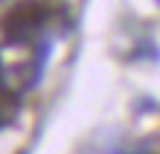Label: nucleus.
<instances>
[{"label":"nucleus","instance_id":"f257e3e1","mask_svg":"<svg viewBox=\"0 0 160 154\" xmlns=\"http://www.w3.org/2000/svg\"><path fill=\"white\" fill-rule=\"evenodd\" d=\"M47 15H50V9H47L44 3H38V0H26V3L15 6L12 12L3 17L6 41L9 44H23V41H29V38H35L44 29Z\"/></svg>","mask_w":160,"mask_h":154},{"label":"nucleus","instance_id":"f03ea898","mask_svg":"<svg viewBox=\"0 0 160 154\" xmlns=\"http://www.w3.org/2000/svg\"><path fill=\"white\" fill-rule=\"evenodd\" d=\"M18 108H21V102H18V96L6 87V84H0V131L6 128V125H12L15 117H18Z\"/></svg>","mask_w":160,"mask_h":154},{"label":"nucleus","instance_id":"7ed1b4c3","mask_svg":"<svg viewBox=\"0 0 160 154\" xmlns=\"http://www.w3.org/2000/svg\"><path fill=\"white\" fill-rule=\"evenodd\" d=\"M0 84H3V70H0Z\"/></svg>","mask_w":160,"mask_h":154}]
</instances>
